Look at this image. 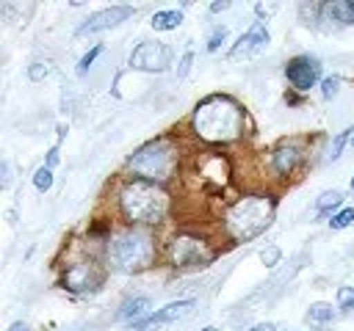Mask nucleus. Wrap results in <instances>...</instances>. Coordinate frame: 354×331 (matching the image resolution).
I'll use <instances>...</instances> for the list:
<instances>
[{
	"label": "nucleus",
	"instance_id": "aec40b11",
	"mask_svg": "<svg viewBox=\"0 0 354 331\" xmlns=\"http://www.w3.org/2000/svg\"><path fill=\"white\" fill-rule=\"evenodd\" d=\"M351 221H354V207H343L340 212H335V215L329 218V226H332L335 232H340V229H346Z\"/></svg>",
	"mask_w": 354,
	"mask_h": 331
},
{
	"label": "nucleus",
	"instance_id": "423d86ee",
	"mask_svg": "<svg viewBox=\"0 0 354 331\" xmlns=\"http://www.w3.org/2000/svg\"><path fill=\"white\" fill-rule=\"evenodd\" d=\"M127 63L133 69H141V72H163L171 63V50L166 44H160V41H141L130 52Z\"/></svg>",
	"mask_w": 354,
	"mask_h": 331
},
{
	"label": "nucleus",
	"instance_id": "412c9836",
	"mask_svg": "<svg viewBox=\"0 0 354 331\" xmlns=\"http://www.w3.org/2000/svg\"><path fill=\"white\" fill-rule=\"evenodd\" d=\"M33 185H36V190H41V193H47L50 188H53V168H47V166H41L36 174H33Z\"/></svg>",
	"mask_w": 354,
	"mask_h": 331
},
{
	"label": "nucleus",
	"instance_id": "7c9ffc66",
	"mask_svg": "<svg viewBox=\"0 0 354 331\" xmlns=\"http://www.w3.org/2000/svg\"><path fill=\"white\" fill-rule=\"evenodd\" d=\"M3 185L6 188L11 185V166H8V160H3Z\"/></svg>",
	"mask_w": 354,
	"mask_h": 331
},
{
	"label": "nucleus",
	"instance_id": "a878e982",
	"mask_svg": "<svg viewBox=\"0 0 354 331\" xmlns=\"http://www.w3.org/2000/svg\"><path fill=\"white\" fill-rule=\"evenodd\" d=\"M260 259H263V265L274 268V265L279 262V248H277V245H268V248H263V251H260Z\"/></svg>",
	"mask_w": 354,
	"mask_h": 331
},
{
	"label": "nucleus",
	"instance_id": "ddd939ff",
	"mask_svg": "<svg viewBox=\"0 0 354 331\" xmlns=\"http://www.w3.org/2000/svg\"><path fill=\"white\" fill-rule=\"evenodd\" d=\"M97 281H100V279L91 276V265H75V268H69L66 276H64V284H66L69 290H75V292L91 290Z\"/></svg>",
	"mask_w": 354,
	"mask_h": 331
},
{
	"label": "nucleus",
	"instance_id": "9d476101",
	"mask_svg": "<svg viewBox=\"0 0 354 331\" xmlns=\"http://www.w3.org/2000/svg\"><path fill=\"white\" fill-rule=\"evenodd\" d=\"M268 41H271V36H268L266 22H252V28L232 44L230 58H249V55H257L260 50L268 47Z\"/></svg>",
	"mask_w": 354,
	"mask_h": 331
},
{
	"label": "nucleus",
	"instance_id": "cd10ccee",
	"mask_svg": "<svg viewBox=\"0 0 354 331\" xmlns=\"http://www.w3.org/2000/svg\"><path fill=\"white\" fill-rule=\"evenodd\" d=\"M191 61H194V52H185V55H183V61H180L177 77H185V74H188V66H191Z\"/></svg>",
	"mask_w": 354,
	"mask_h": 331
},
{
	"label": "nucleus",
	"instance_id": "f3484780",
	"mask_svg": "<svg viewBox=\"0 0 354 331\" xmlns=\"http://www.w3.org/2000/svg\"><path fill=\"white\" fill-rule=\"evenodd\" d=\"M340 204H343V193H340V190H324V193L318 196V201H315V212H318V215H326V212L337 210Z\"/></svg>",
	"mask_w": 354,
	"mask_h": 331
},
{
	"label": "nucleus",
	"instance_id": "c9c22d12",
	"mask_svg": "<svg viewBox=\"0 0 354 331\" xmlns=\"http://www.w3.org/2000/svg\"><path fill=\"white\" fill-rule=\"evenodd\" d=\"M202 331H216V328H202Z\"/></svg>",
	"mask_w": 354,
	"mask_h": 331
},
{
	"label": "nucleus",
	"instance_id": "473e14b6",
	"mask_svg": "<svg viewBox=\"0 0 354 331\" xmlns=\"http://www.w3.org/2000/svg\"><path fill=\"white\" fill-rule=\"evenodd\" d=\"M227 8H230V3L221 0V3H213V6H210V14H218V11H227Z\"/></svg>",
	"mask_w": 354,
	"mask_h": 331
},
{
	"label": "nucleus",
	"instance_id": "72a5a7b5",
	"mask_svg": "<svg viewBox=\"0 0 354 331\" xmlns=\"http://www.w3.org/2000/svg\"><path fill=\"white\" fill-rule=\"evenodd\" d=\"M8 331H28V325H25L22 320H17V323H11V325H8Z\"/></svg>",
	"mask_w": 354,
	"mask_h": 331
},
{
	"label": "nucleus",
	"instance_id": "f257e3e1",
	"mask_svg": "<svg viewBox=\"0 0 354 331\" xmlns=\"http://www.w3.org/2000/svg\"><path fill=\"white\" fill-rule=\"evenodd\" d=\"M191 124L202 141L227 143L243 132V110L238 108V102L232 97L210 94L196 105Z\"/></svg>",
	"mask_w": 354,
	"mask_h": 331
},
{
	"label": "nucleus",
	"instance_id": "39448f33",
	"mask_svg": "<svg viewBox=\"0 0 354 331\" xmlns=\"http://www.w3.org/2000/svg\"><path fill=\"white\" fill-rule=\"evenodd\" d=\"M174 163H177V154H174V143L169 138H155V141H147L133 157H130V171L138 174V179H147V182H163L171 171H174Z\"/></svg>",
	"mask_w": 354,
	"mask_h": 331
},
{
	"label": "nucleus",
	"instance_id": "6e6552de",
	"mask_svg": "<svg viewBox=\"0 0 354 331\" xmlns=\"http://www.w3.org/2000/svg\"><path fill=\"white\" fill-rule=\"evenodd\" d=\"M285 77L296 91H310L321 77V61L315 55H296L285 63Z\"/></svg>",
	"mask_w": 354,
	"mask_h": 331
},
{
	"label": "nucleus",
	"instance_id": "c85d7f7f",
	"mask_svg": "<svg viewBox=\"0 0 354 331\" xmlns=\"http://www.w3.org/2000/svg\"><path fill=\"white\" fill-rule=\"evenodd\" d=\"M254 11H257V17H266V19H268V17H271V14L277 11V6H263V3H260V6L254 8Z\"/></svg>",
	"mask_w": 354,
	"mask_h": 331
},
{
	"label": "nucleus",
	"instance_id": "7ed1b4c3",
	"mask_svg": "<svg viewBox=\"0 0 354 331\" xmlns=\"http://www.w3.org/2000/svg\"><path fill=\"white\" fill-rule=\"evenodd\" d=\"M152 237L149 232L133 226V229H122L111 237L108 243V259L116 270H141L152 262Z\"/></svg>",
	"mask_w": 354,
	"mask_h": 331
},
{
	"label": "nucleus",
	"instance_id": "4468645a",
	"mask_svg": "<svg viewBox=\"0 0 354 331\" xmlns=\"http://www.w3.org/2000/svg\"><path fill=\"white\" fill-rule=\"evenodd\" d=\"M149 306H152V301H149L147 295H136V298H130V301L122 303V309H119L116 317H119V320H133V323H138V320L147 317Z\"/></svg>",
	"mask_w": 354,
	"mask_h": 331
},
{
	"label": "nucleus",
	"instance_id": "9b49d317",
	"mask_svg": "<svg viewBox=\"0 0 354 331\" xmlns=\"http://www.w3.org/2000/svg\"><path fill=\"white\" fill-rule=\"evenodd\" d=\"M191 309H194V301H174V303H166L163 309H155V312H149L144 320L133 323V331H144V328H158V325L174 323V320H180V317H185Z\"/></svg>",
	"mask_w": 354,
	"mask_h": 331
},
{
	"label": "nucleus",
	"instance_id": "c756f323",
	"mask_svg": "<svg viewBox=\"0 0 354 331\" xmlns=\"http://www.w3.org/2000/svg\"><path fill=\"white\" fill-rule=\"evenodd\" d=\"M58 157H61V154H58V146H53V149L47 152V163H44V166H47V168H53V166L58 163Z\"/></svg>",
	"mask_w": 354,
	"mask_h": 331
},
{
	"label": "nucleus",
	"instance_id": "2f4dec72",
	"mask_svg": "<svg viewBox=\"0 0 354 331\" xmlns=\"http://www.w3.org/2000/svg\"><path fill=\"white\" fill-rule=\"evenodd\" d=\"M249 331H277V325H274V323H257V325H252Z\"/></svg>",
	"mask_w": 354,
	"mask_h": 331
},
{
	"label": "nucleus",
	"instance_id": "a211bd4d",
	"mask_svg": "<svg viewBox=\"0 0 354 331\" xmlns=\"http://www.w3.org/2000/svg\"><path fill=\"white\" fill-rule=\"evenodd\" d=\"M332 317H335V306L326 303V301H315V303H310V309H307V320H310V323H329Z\"/></svg>",
	"mask_w": 354,
	"mask_h": 331
},
{
	"label": "nucleus",
	"instance_id": "dca6fc26",
	"mask_svg": "<svg viewBox=\"0 0 354 331\" xmlns=\"http://www.w3.org/2000/svg\"><path fill=\"white\" fill-rule=\"evenodd\" d=\"M180 22H183V11H177V8H163V11H155L152 14V19H149V25L155 28V30H177L180 28Z\"/></svg>",
	"mask_w": 354,
	"mask_h": 331
},
{
	"label": "nucleus",
	"instance_id": "f704fd0d",
	"mask_svg": "<svg viewBox=\"0 0 354 331\" xmlns=\"http://www.w3.org/2000/svg\"><path fill=\"white\" fill-rule=\"evenodd\" d=\"M348 146H351V149H354V138H351V143H348Z\"/></svg>",
	"mask_w": 354,
	"mask_h": 331
},
{
	"label": "nucleus",
	"instance_id": "5701e85b",
	"mask_svg": "<svg viewBox=\"0 0 354 331\" xmlns=\"http://www.w3.org/2000/svg\"><path fill=\"white\" fill-rule=\"evenodd\" d=\"M100 52H102V44H94V47H91V50L77 61V74H86V72H88V66L97 61V55H100Z\"/></svg>",
	"mask_w": 354,
	"mask_h": 331
},
{
	"label": "nucleus",
	"instance_id": "6ab92c4d",
	"mask_svg": "<svg viewBox=\"0 0 354 331\" xmlns=\"http://www.w3.org/2000/svg\"><path fill=\"white\" fill-rule=\"evenodd\" d=\"M351 132H354V127H346L343 132H337V135L332 138V146H329V160H337V157L343 154V146H346V143H351V138H354Z\"/></svg>",
	"mask_w": 354,
	"mask_h": 331
},
{
	"label": "nucleus",
	"instance_id": "f03ea898",
	"mask_svg": "<svg viewBox=\"0 0 354 331\" xmlns=\"http://www.w3.org/2000/svg\"><path fill=\"white\" fill-rule=\"evenodd\" d=\"M119 204H122L124 218H130L133 223H158L169 207V199L158 182L133 179L122 188Z\"/></svg>",
	"mask_w": 354,
	"mask_h": 331
},
{
	"label": "nucleus",
	"instance_id": "0eeeda50",
	"mask_svg": "<svg viewBox=\"0 0 354 331\" xmlns=\"http://www.w3.org/2000/svg\"><path fill=\"white\" fill-rule=\"evenodd\" d=\"M171 259H174V268H205L213 254L207 251L205 240H196V237H174L171 243Z\"/></svg>",
	"mask_w": 354,
	"mask_h": 331
},
{
	"label": "nucleus",
	"instance_id": "4be33fe9",
	"mask_svg": "<svg viewBox=\"0 0 354 331\" xmlns=\"http://www.w3.org/2000/svg\"><path fill=\"white\" fill-rule=\"evenodd\" d=\"M224 39H227V28H224V25H216V28L210 30V36H207L205 50H207V52H216V50L224 44Z\"/></svg>",
	"mask_w": 354,
	"mask_h": 331
},
{
	"label": "nucleus",
	"instance_id": "20e7f679",
	"mask_svg": "<svg viewBox=\"0 0 354 331\" xmlns=\"http://www.w3.org/2000/svg\"><path fill=\"white\" fill-rule=\"evenodd\" d=\"M274 218V201L268 196H246L227 212V229L235 240H249L260 234Z\"/></svg>",
	"mask_w": 354,
	"mask_h": 331
},
{
	"label": "nucleus",
	"instance_id": "2eb2a0df",
	"mask_svg": "<svg viewBox=\"0 0 354 331\" xmlns=\"http://www.w3.org/2000/svg\"><path fill=\"white\" fill-rule=\"evenodd\" d=\"M299 163V149L296 146H279L274 154H271V166L279 171V174H290Z\"/></svg>",
	"mask_w": 354,
	"mask_h": 331
},
{
	"label": "nucleus",
	"instance_id": "1a4fd4ad",
	"mask_svg": "<svg viewBox=\"0 0 354 331\" xmlns=\"http://www.w3.org/2000/svg\"><path fill=\"white\" fill-rule=\"evenodd\" d=\"M130 17H136V8L133 6H108V8H100V11L88 14V19L77 28V36H88V33H100V30L116 28V25H122Z\"/></svg>",
	"mask_w": 354,
	"mask_h": 331
},
{
	"label": "nucleus",
	"instance_id": "e433bc0d",
	"mask_svg": "<svg viewBox=\"0 0 354 331\" xmlns=\"http://www.w3.org/2000/svg\"><path fill=\"white\" fill-rule=\"evenodd\" d=\"M351 190H354V177H351Z\"/></svg>",
	"mask_w": 354,
	"mask_h": 331
},
{
	"label": "nucleus",
	"instance_id": "bb28decb",
	"mask_svg": "<svg viewBox=\"0 0 354 331\" xmlns=\"http://www.w3.org/2000/svg\"><path fill=\"white\" fill-rule=\"evenodd\" d=\"M337 298H340V306L346 309V306H351V303H354V290H351V287H340Z\"/></svg>",
	"mask_w": 354,
	"mask_h": 331
},
{
	"label": "nucleus",
	"instance_id": "b1692460",
	"mask_svg": "<svg viewBox=\"0 0 354 331\" xmlns=\"http://www.w3.org/2000/svg\"><path fill=\"white\" fill-rule=\"evenodd\" d=\"M50 74V63H41V61H36V63H30V69H28V77L33 80V83H39V80H44Z\"/></svg>",
	"mask_w": 354,
	"mask_h": 331
},
{
	"label": "nucleus",
	"instance_id": "393cba45",
	"mask_svg": "<svg viewBox=\"0 0 354 331\" xmlns=\"http://www.w3.org/2000/svg\"><path fill=\"white\" fill-rule=\"evenodd\" d=\"M337 88H340V77H324V80H321V94H324V99H332V97L337 94Z\"/></svg>",
	"mask_w": 354,
	"mask_h": 331
},
{
	"label": "nucleus",
	"instance_id": "f8f14e48",
	"mask_svg": "<svg viewBox=\"0 0 354 331\" xmlns=\"http://www.w3.org/2000/svg\"><path fill=\"white\" fill-rule=\"evenodd\" d=\"M321 19L332 22L337 28L354 25V3L351 0H329V3L321 6Z\"/></svg>",
	"mask_w": 354,
	"mask_h": 331
}]
</instances>
